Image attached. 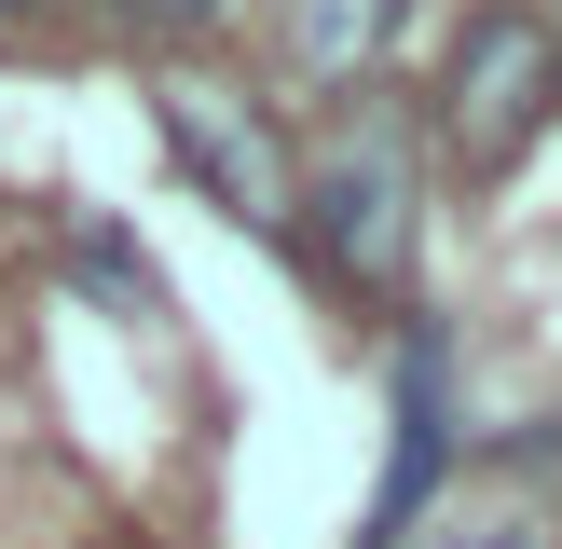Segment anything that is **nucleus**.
<instances>
[{"label": "nucleus", "instance_id": "1", "mask_svg": "<svg viewBox=\"0 0 562 549\" xmlns=\"http://www.w3.org/2000/svg\"><path fill=\"white\" fill-rule=\"evenodd\" d=\"M549 110H562V42H549V14H467L453 69H439V137H453V165H467V179L521 165V152L549 137Z\"/></svg>", "mask_w": 562, "mask_h": 549}, {"label": "nucleus", "instance_id": "2", "mask_svg": "<svg viewBox=\"0 0 562 549\" xmlns=\"http://www.w3.org/2000/svg\"><path fill=\"white\" fill-rule=\"evenodd\" d=\"M289 220H316V261L344 289H398L412 274V192H398V152H344L329 179H289Z\"/></svg>", "mask_w": 562, "mask_h": 549}, {"label": "nucleus", "instance_id": "3", "mask_svg": "<svg viewBox=\"0 0 562 549\" xmlns=\"http://www.w3.org/2000/svg\"><path fill=\"white\" fill-rule=\"evenodd\" d=\"M165 152L206 179L220 220H247V234H274V220H289V152H274V124H247L220 82H179V97H165Z\"/></svg>", "mask_w": 562, "mask_h": 549}, {"label": "nucleus", "instance_id": "4", "mask_svg": "<svg viewBox=\"0 0 562 549\" xmlns=\"http://www.w3.org/2000/svg\"><path fill=\"white\" fill-rule=\"evenodd\" d=\"M439 467H453V344H439V316H412L398 329V453H384V494H371V536L357 549H398L426 522Z\"/></svg>", "mask_w": 562, "mask_h": 549}, {"label": "nucleus", "instance_id": "5", "mask_svg": "<svg viewBox=\"0 0 562 549\" xmlns=\"http://www.w3.org/2000/svg\"><path fill=\"white\" fill-rule=\"evenodd\" d=\"M384 14H398V0H289V55H302L316 82H344V69H371Z\"/></svg>", "mask_w": 562, "mask_h": 549}, {"label": "nucleus", "instance_id": "6", "mask_svg": "<svg viewBox=\"0 0 562 549\" xmlns=\"http://www.w3.org/2000/svg\"><path fill=\"white\" fill-rule=\"evenodd\" d=\"M69 274L97 302H124V316H165V274H151V247H137L124 220H82V234H69Z\"/></svg>", "mask_w": 562, "mask_h": 549}, {"label": "nucleus", "instance_id": "7", "mask_svg": "<svg viewBox=\"0 0 562 549\" xmlns=\"http://www.w3.org/2000/svg\"><path fill=\"white\" fill-rule=\"evenodd\" d=\"M439 549H549V522L536 508H481V522H453Z\"/></svg>", "mask_w": 562, "mask_h": 549}, {"label": "nucleus", "instance_id": "8", "mask_svg": "<svg viewBox=\"0 0 562 549\" xmlns=\"http://www.w3.org/2000/svg\"><path fill=\"white\" fill-rule=\"evenodd\" d=\"M508 467H521V481H562V412H536V426L508 439Z\"/></svg>", "mask_w": 562, "mask_h": 549}, {"label": "nucleus", "instance_id": "9", "mask_svg": "<svg viewBox=\"0 0 562 549\" xmlns=\"http://www.w3.org/2000/svg\"><path fill=\"white\" fill-rule=\"evenodd\" d=\"M137 27H206V14H234V0H124Z\"/></svg>", "mask_w": 562, "mask_h": 549}, {"label": "nucleus", "instance_id": "10", "mask_svg": "<svg viewBox=\"0 0 562 549\" xmlns=\"http://www.w3.org/2000/svg\"><path fill=\"white\" fill-rule=\"evenodd\" d=\"M0 14H27V0H0Z\"/></svg>", "mask_w": 562, "mask_h": 549}]
</instances>
